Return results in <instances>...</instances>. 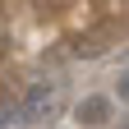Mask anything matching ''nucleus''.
I'll return each instance as SVG.
<instances>
[{
  "mask_svg": "<svg viewBox=\"0 0 129 129\" xmlns=\"http://www.w3.org/2000/svg\"><path fill=\"white\" fill-rule=\"evenodd\" d=\"M5 120H9V111H0V124H5Z\"/></svg>",
  "mask_w": 129,
  "mask_h": 129,
  "instance_id": "3",
  "label": "nucleus"
},
{
  "mask_svg": "<svg viewBox=\"0 0 129 129\" xmlns=\"http://www.w3.org/2000/svg\"><path fill=\"white\" fill-rule=\"evenodd\" d=\"M111 120V102L106 97H83L78 102V124H106Z\"/></svg>",
  "mask_w": 129,
  "mask_h": 129,
  "instance_id": "2",
  "label": "nucleus"
},
{
  "mask_svg": "<svg viewBox=\"0 0 129 129\" xmlns=\"http://www.w3.org/2000/svg\"><path fill=\"white\" fill-rule=\"evenodd\" d=\"M51 111H55V88H32V92H28V102H23V115H28V120L51 115Z\"/></svg>",
  "mask_w": 129,
  "mask_h": 129,
  "instance_id": "1",
  "label": "nucleus"
}]
</instances>
